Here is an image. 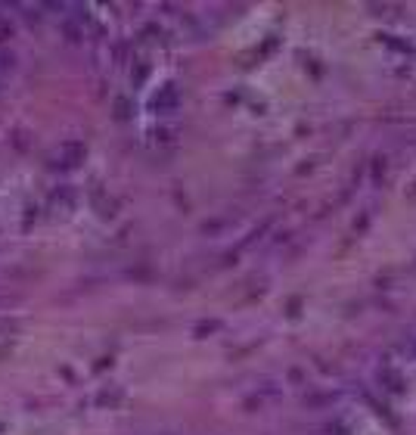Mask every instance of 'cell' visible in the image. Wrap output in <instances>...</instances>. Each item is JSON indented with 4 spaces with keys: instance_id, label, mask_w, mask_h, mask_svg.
<instances>
[{
    "instance_id": "3",
    "label": "cell",
    "mask_w": 416,
    "mask_h": 435,
    "mask_svg": "<svg viewBox=\"0 0 416 435\" xmlns=\"http://www.w3.org/2000/svg\"><path fill=\"white\" fill-rule=\"evenodd\" d=\"M13 69V56H4L0 53V72H10Z\"/></svg>"
},
{
    "instance_id": "2",
    "label": "cell",
    "mask_w": 416,
    "mask_h": 435,
    "mask_svg": "<svg viewBox=\"0 0 416 435\" xmlns=\"http://www.w3.org/2000/svg\"><path fill=\"white\" fill-rule=\"evenodd\" d=\"M53 165H63V168H75L78 162L84 159V147L81 143H75V140H65L63 147H59L56 152H53Z\"/></svg>"
},
{
    "instance_id": "4",
    "label": "cell",
    "mask_w": 416,
    "mask_h": 435,
    "mask_svg": "<svg viewBox=\"0 0 416 435\" xmlns=\"http://www.w3.org/2000/svg\"><path fill=\"white\" fill-rule=\"evenodd\" d=\"M162 435H168V432H162Z\"/></svg>"
},
{
    "instance_id": "1",
    "label": "cell",
    "mask_w": 416,
    "mask_h": 435,
    "mask_svg": "<svg viewBox=\"0 0 416 435\" xmlns=\"http://www.w3.org/2000/svg\"><path fill=\"white\" fill-rule=\"evenodd\" d=\"M149 109L156 115H174L181 109V90H177V84H162V88L152 93Z\"/></svg>"
}]
</instances>
